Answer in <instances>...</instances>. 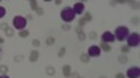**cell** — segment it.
<instances>
[{
    "mask_svg": "<svg viewBox=\"0 0 140 78\" xmlns=\"http://www.w3.org/2000/svg\"><path fill=\"white\" fill-rule=\"evenodd\" d=\"M61 18L65 23H71V21H73L74 18H75V12H74L73 8H71V7L64 8L61 12Z\"/></svg>",
    "mask_w": 140,
    "mask_h": 78,
    "instance_id": "1",
    "label": "cell"
},
{
    "mask_svg": "<svg viewBox=\"0 0 140 78\" xmlns=\"http://www.w3.org/2000/svg\"><path fill=\"white\" fill-rule=\"evenodd\" d=\"M129 36V29L124 26L118 27L116 29V32H114V38H117L119 41H123L127 37Z\"/></svg>",
    "mask_w": 140,
    "mask_h": 78,
    "instance_id": "2",
    "label": "cell"
},
{
    "mask_svg": "<svg viewBox=\"0 0 140 78\" xmlns=\"http://www.w3.org/2000/svg\"><path fill=\"white\" fill-rule=\"evenodd\" d=\"M127 41H128V47H137L140 42V37L137 32H133L128 36Z\"/></svg>",
    "mask_w": 140,
    "mask_h": 78,
    "instance_id": "3",
    "label": "cell"
},
{
    "mask_svg": "<svg viewBox=\"0 0 140 78\" xmlns=\"http://www.w3.org/2000/svg\"><path fill=\"white\" fill-rule=\"evenodd\" d=\"M26 24H27V20L24 17H21V16H17V17L14 18V26L17 29H19V30L24 29L26 27Z\"/></svg>",
    "mask_w": 140,
    "mask_h": 78,
    "instance_id": "4",
    "label": "cell"
},
{
    "mask_svg": "<svg viewBox=\"0 0 140 78\" xmlns=\"http://www.w3.org/2000/svg\"><path fill=\"white\" fill-rule=\"evenodd\" d=\"M127 76L129 78H139L140 76V68L139 67H130L127 70Z\"/></svg>",
    "mask_w": 140,
    "mask_h": 78,
    "instance_id": "5",
    "label": "cell"
},
{
    "mask_svg": "<svg viewBox=\"0 0 140 78\" xmlns=\"http://www.w3.org/2000/svg\"><path fill=\"white\" fill-rule=\"evenodd\" d=\"M102 41L103 42H113L114 41V35L111 32V31H104L103 34H102V37H101Z\"/></svg>",
    "mask_w": 140,
    "mask_h": 78,
    "instance_id": "6",
    "label": "cell"
},
{
    "mask_svg": "<svg viewBox=\"0 0 140 78\" xmlns=\"http://www.w3.org/2000/svg\"><path fill=\"white\" fill-rule=\"evenodd\" d=\"M100 54H101L100 47H98V46H91L89 48L88 55L90 56V57H98V56H100Z\"/></svg>",
    "mask_w": 140,
    "mask_h": 78,
    "instance_id": "7",
    "label": "cell"
},
{
    "mask_svg": "<svg viewBox=\"0 0 140 78\" xmlns=\"http://www.w3.org/2000/svg\"><path fill=\"white\" fill-rule=\"evenodd\" d=\"M73 10L74 12H75V15H81L83 12L84 10V4L83 2H76L75 5H74V7H73Z\"/></svg>",
    "mask_w": 140,
    "mask_h": 78,
    "instance_id": "8",
    "label": "cell"
},
{
    "mask_svg": "<svg viewBox=\"0 0 140 78\" xmlns=\"http://www.w3.org/2000/svg\"><path fill=\"white\" fill-rule=\"evenodd\" d=\"M0 28H1V29L5 31L6 35H7L8 37H11L12 35H14V31H12V29L9 28V26H8L7 24H1V25H0Z\"/></svg>",
    "mask_w": 140,
    "mask_h": 78,
    "instance_id": "9",
    "label": "cell"
},
{
    "mask_svg": "<svg viewBox=\"0 0 140 78\" xmlns=\"http://www.w3.org/2000/svg\"><path fill=\"white\" fill-rule=\"evenodd\" d=\"M38 51L37 50H33L32 52H30V56H29V61H32V62H35L37 59H38Z\"/></svg>",
    "mask_w": 140,
    "mask_h": 78,
    "instance_id": "10",
    "label": "cell"
},
{
    "mask_svg": "<svg viewBox=\"0 0 140 78\" xmlns=\"http://www.w3.org/2000/svg\"><path fill=\"white\" fill-rule=\"evenodd\" d=\"M76 32H77V35H79L80 40H84V39H85V34H84V31L82 30V27H77L76 28Z\"/></svg>",
    "mask_w": 140,
    "mask_h": 78,
    "instance_id": "11",
    "label": "cell"
},
{
    "mask_svg": "<svg viewBox=\"0 0 140 78\" xmlns=\"http://www.w3.org/2000/svg\"><path fill=\"white\" fill-rule=\"evenodd\" d=\"M63 75L65 77H70V75H71V66L70 65H65L63 67Z\"/></svg>",
    "mask_w": 140,
    "mask_h": 78,
    "instance_id": "12",
    "label": "cell"
},
{
    "mask_svg": "<svg viewBox=\"0 0 140 78\" xmlns=\"http://www.w3.org/2000/svg\"><path fill=\"white\" fill-rule=\"evenodd\" d=\"M81 60L83 62H89L90 61V56L88 54H82L81 55Z\"/></svg>",
    "mask_w": 140,
    "mask_h": 78,
    "instance_id": "13",
    "label": "cell"
},
{
    "mask_svg": "<svg viewBox=\"0 0 140 78\" xmlns=\"http://www.w3.org/2000/svg\"><path fill=\"white\" fill-rule=\"evenodd\" d=\"M101 48H102V49H103V50H104V51H107V52L111 50V47H110V46H109V45H108V43H105V42H102V43H101Z\"/></svg>",
    "mask_w": 140,
    "mask_h": 78,
    "instance_id": "14",
    "label": "cell"
},
{
    "mask_svg": "<svg viewBox=\"0 0 140 78\" xmlns=\"http://www.w3.org/2000/svg\"><path fill=\"white\" fill-rule=\"evenodd\" d=\"M28 35H29V31L28 30H21L19 32V36L21 37V38H26Z\"/></svg>",
    "mask_w": 140,
    "mask_h": 78,
    "instance_id": "15",
    "label": "cell"
},
{
    "mask_svg": "<svg viewBox=\"0 0 140 78\" xmlns=\"http://www.w3.org/2000/svg\"><path fill=\"white\" fill-rule=\"evenodd\" d=\"M30 7H32V9L33 10H37V1H35V0H32L30 1Z\"/></svg>",
    "mask_w": 140,
    "mask_h": 78,
    "instance_id": "16",
    "label": "cell"
},
{
    "mask_svg": "<svg viewBox=\"0 0 140 78\" xmlns=\"http://www.w3.org/2000/svg\"><path fill=\"white\" fill-rule=\"evenodd\" d=\"M83 19L85 20V21H91V19H92L91 14H90V12H86V14H85V17H83Z\"/></svg>",
    "mask_w": 140,
    "mask_h": 78,
    "instance_id": "17",
    "label": "cell"
},
{
    "mask_svg": "<svg viewBox=\"0 0 140 78\" xmlns=\"http://www.w3.org/2000/svg\"><path fill=\"white\" fill-rule=\"evenodd\" d=\"M55 41V39L53 38V37H48L47 39H46V42H47V45H53Z\"/></svg>",
    "mask_w": 140,
    "mask_h": 78,
    "instance_id": "18",
    "label": "cell"
},
{
    "mask_svg": "<svg viewBox=\"0 0 140 78\" xmlns=\"http://www.w3.org/2000/svg\"><path fill=\"white\" fill-rule=\"evenodd\" d=\"M6 15V9L4 7H0V18H2Z\"/></svg>",
    "mask_w": 140,
    "mask_h": 78,
    "instance_id": "19",
    "label": "cell"
},
{
    "mask_svg": "<svg viewBox=\"0 0 140 78\" xmlns=\"http://www.w3.org/2000/svg\"><path fill=\"white\" fill-rule=\"evenodd\" d=\"M65 50H66V49H65L64 47H63V48H61L60 52H58V56H60V57H63V56H64V54H65Z\"/></svg>",
    "mask_w": 140,
    "mask_h": 78,
    "instance_id": "20",
    "label": "cell"
},
{
    "mask_svg": "<svg viewBox=\"0 0 140 78\" xmlns=\"http://www.w3.org/2000/svg\"><path fill=\"white\" fill-rule=\"evenodd\" d=\"M47 74H49V75H54V74H55V71H54V68H52V67H48V68H47Z\"/></svg>",
    "mask_w": 140,
    "mask_h": 78,
    "instance_id": "21",
    "label": "cell"
},
{
    "mask_svg": "<svg viewBox=\"0 0 140 78\" xmlns=\"http://www.w3.org/2000/svg\"><path fill=\"white\" fill-rule=\"evenodd\" d=\"M119 60H120L121 62H126L127 60H128V58H127L126 56H121V57H119Z\"/></svg>",
    "mask_w": 140,
    "mask_h": 78,
    "instance_id": "22",
    "label": "cell"
},
{
    "mask_svg": "<svg viewBox=\"0 0 140 78\" xmlns=\"http://www.w3.org/2000/svg\"><path fill=\"white\" fill-rule=\"evenodd\" d=\"M121 50H122V52H128L129 51V47L128 46H123L122 48H121Z\"/></svg>",
    "mask_w": 140,
    "mask_h": 78,
    "instance_id": "23",
    "label": "cell"
},
{
    "mask_svg": "<svg viewBox=\"0 0 140 78\" xmlns=\"http://www.w3.org/2000/svg\"><path fill=\"white\" fill-rule=\"evenodd\" d=\"M33 45L35 46V47H38V46H39V40H37V39L33 40Z\"/></svg>",
    "mask_w": 140,
    "mask_h": 78,
    "instance_id": "24",
    "label": "cell"
},
{
    "mask_svg": "<svg viewBox=\"0 0 140 78\" xmlns=\"http://www.w3.org/2000/svg\"><path fill=\"white\" fill-rule=\"evenodd\" d=\"M37 14H38V15H43V12H44V11H43V9H40V8H37Z\"/></svg>",
    "mask_w": 140,
    "mask_h": 78,
    "instance_id": "25",
    "label": "cell"
},
{
    "mask_svg": "<svg viewBox=\"0 0 140 78\" xmlns=\"http://www.w3.org/2000/svg\"><path fill=\"white\" fill-rule=\"evenodd\" d=\"M116 78H124V76L122 74H117L116 75Z\"/></svg>",
    "mask_w": 140,
    "mask_h": 78,
    "instance_id": "26",
    "label": "cell"
},
{
    "mask_svg": "<svg viewBox=\"0 0 140 78\" xmlns=\"http://www.w3.org/2000/svg\"><path fill=\"white\" fill-rule=\"evenodd\" d=\"M0 78H9V77L6 76V75H2V76H0Z\"/></svg>",
    "mask_w": 140,
    "mask_h": 78,
    "instance_id": "27",
    "label": "cell"
},
{
    "mask_svg": "<svg viewBox=\"0 0 140 78\" xmlns=\"http://www.w3.org/2000/svg\"><path fill=\"white\" fill-rule=\"evenodd\" d=\"M0 43H4V38H1V37H0Z\"/></svg>",
    "mask_w": 140,
    "mask_h": 78,
    "instance_id": "28",
    "label": "cell"
},
{
    "mask_svg": "<svg viewBox=\"0 0 140 78\" xmlns=\"http://www.w3.org/2000/svg\"><path fill=\"white\" fill-rule=\"evenodd\" d=\"M101 78H105V77H101Z\"/></svg>",
    "mask_w": 140,
    "mask_h": 78,
    "instance_id": "29",
    "label": "cell"
}]
</instances>
